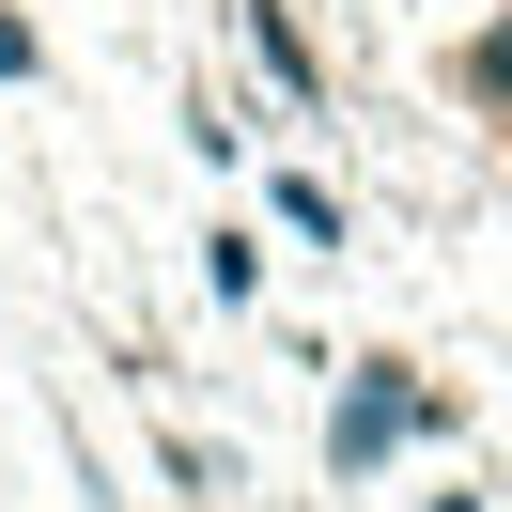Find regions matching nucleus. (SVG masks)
I'll return each instance as SVG.
<instances>
[{
	"label": "nucleus",
	"mask_w": 512,
	"mask_h": 512,
	"mask_svg": "<svg viewBox=\"0 0 512 512\" xmlns=\"http://www.w3.org/2000/svg\"><path fill=\"white\" fill-rule=\"evenodd\" d=\"M280 233H295V249H342V187H311V171H280Z\"/></svg>",
	"instance_id": "7ed1b4c3"
},
{
	"label": "nucleus",
	"mask_w": 512,
	"mask_h": 512,
	"mask_svg": "<svg viewBox=\"0 0 512 512\" xmlns=\"http://www.w3.org/2000/svg\"><path fill=\"white\" fill-rule=\"evenodd\" d=\"M0 78H47V47H32V16L0 0Z\"/></svg>",
	"instance_id": "20e7f679"
},
{
	"label": "nucleus",
	"mask_w": 512,
	"mask_h": 512,
	"mask_svg": "<svg viewBox=\"0 0 512 512\" xmlns=\"http://www.w3.org/2000/svg\"><path fill=\"white\" fill-rule=\"evenodd\" d=\"M404 435H450V388H419L404 357H357L342 404H326V481H373Z\"/></svg>",
	"instance_id": "f257e3e1"
},
{
	"label": "nucleus",
	"mask_w": 512,
	"mask_h": 512,
	"mask_svg": "<svg viewBox=\"0 0 512 512\" xmlns=\"http://www.w3.org/2000/svg\"><path fill=\"white\" fill-rule=\"evenodd\" d=\"M249 47H264V78H280L295 109H326V47H311V16H295V0H249Z\"/></svg>",
	"instance_id": "f03ea898"
}]
</instances>
